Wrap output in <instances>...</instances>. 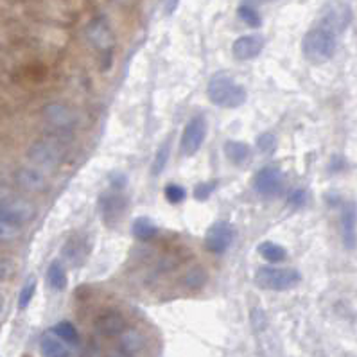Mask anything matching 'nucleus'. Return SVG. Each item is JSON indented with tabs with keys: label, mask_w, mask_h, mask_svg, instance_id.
Listing matches in <instances>:
<instances>
[{
	"label": "nucleus",
	"mask_w": 357,
	"mask_h": 357,
	"mask_svg": "<svg viewBox=\"0 0 357 357\" xmlns=\"http://www.w3.org/2000/svg\"><path fill=\"white\" fill-rule=\"evenodd\" d=\"M207 95L212 104L219 108H241L248 99V92L237 79L228 74H216L209 81Z\"/></svg>",
	"instance_id": "obj_1"
},
{
	"label": "nucleus",
	"mask_w": 357,
	"mask_h": 357,
	"mask_svg": "<svg viewBox=\"0 0 357 357\" xmlns=\"http://www.w3.org/2000/svg\"><path fill=\"white\" fill-rule=\"evenodd\" d=\"M336 33L334 29L320 25L311 29L301 40V52L314 65H323L336 54Z\"/></svg>",
	"instance_id": "obj_2"
},
{
	"label": "nucleus",
	"mask_w": 357,
	"mask_h": 357,
	"mask_svg": "<svg viewBox=\"0 0 357 357\" xmlns=\"http://www.w3.org/2000/svg\"><path fill=\"white\" fill-rule=\"evenodd\" d=\"M250 323L257 341V350L260 357H284L282 343L269 321L268 314L262 309H253L250 312Z\"/></svg>",
	"instance_id": "obj_3"
},
{
	"label": "nucleus",
	"mask_w": 357,
	"mask_h": 357,
	"mask_svg": "<svg viewBox=\"0 0 357 357\" xmlns=\"http://www.w3.org/2000/svg\"><path fill=\"white\" fill-rule=\"evenodd\" d=\"M301 275L295 268L262 266L255 271V284L266 291H289L300 286Z\"/></svg>",
	"instance_id": "obj_4"
},
{
	"label": "nucleus",
	"mask_w": 357,
	"mask_h": 357,
	"mask_svg": "<svg viewBox=\"0 0 357 357\" xmlns=\"http://www.w3.org/2000/svg\"><path fill=\"white\" fill-rule=\"evenodd\" d=\"M126 209H128V196L122 190L110 189L101 194L99 210H101L102 223L106 224V227L113 228L121 223Z\"/></svg>",
	"instance_id": "obj_5"
},
{
	"label": "nucleus",
	"mask_w": 357,
	"mask_h": 357,
	"mask_svg": "<svg viewBox=\"0 0 357 357\" xmlns=\"http://www.w3.org/2000/svg\"><path fill=\"white\" fill-rule=\"evenodd\" d=\"M36 216L33 203L22 198H8L0 201V221L22 228L31 223Z\"/></svg>",
	"instance_id": "obj_6"
},
{
	"label": "nucleus",
	"mask_w": 357,
	"mask_h": 357,
	"mask_svg": "<svg viewBox=\"0 0 357 357\" xmlns=\"http://www.w3.org/2000/svg\"><path fill=\"white\" fill-rule=\"evenodd\" d=\"M284 187H286V176L275 165H266L253 176V189L262 198H277L284 192Z\"/></svg>",
	"instance_id": "obj_7"
},
{
	"label": "nucleus",
	"mask_w": 357,
	"mask_h": 357,
	"mask_svg": "<svg viewBox=\"0 0 357 357\" xmlns=\"http://www.w3.org/2000/svg\"><path fill=\"white\" fill-rule=\"evenodd\" d=\"M233 239H235L233 224L228 221H218L205 233V250L214 255H223L233 244Z\"/></svg>",
	"instance_id": "obj_8"
},
{
	"label": "nucleus",
	"mask_w": 357,
	"mask_h": 357,
	"mask_svg": "<svg viewBox=\"0 0 357 357\" xmlns=\"http://www.w3.org/2000/svg\"><path fill=\"white\" fill-rule=\"evenodd\" d=\"M87 36L92 42V45L97 49L102 54V58L106 61H110L113 51V43H115V38H113L112 29H110V23L106 22L104 16H97L89 23L87 27Z\"/></svg>",
	"instance_id": "obj_9"
},
{
	"label": "nucleus",
	"mask_w": 357,
	"mask_h": 357,
	"mask_svg": "<svg viewBox=\"0 0 357 357\" xmlns=\"http://www.w3.org/2000/svg\"><path fill=\"white\" fill-rule=\"evenodd\" d=\"M205 137H207V121H205V117H192L187 122L183 133H181V153L185 154V157H194L201 149V146H203Z\"/></svg>",
	"instance_id": "obj_10"
},
{
	"label": "nucleus",
	"mask_w": 357,
	"mask_h": 357,
	"mask_svg": "<svg viewBox=\"0 0 357 357\" xmlns=\"http://www.w3.org/2000/svg\"><path fill=\"white\" fill-rule=\"evenodd\" d=\"M29 160L34 162L40 168L45 169H54L58 168L63 160V154H61V149L52 142H47V140H38L34 142L31 148H29L27 153Z\"/></svg>",
	"instance_id": "obj_11"
},
{
	"label": "nucleus",
	"mask_w": 357,
	"mask_h": 357,
	"mask_svg": "<svg viewBox=\"0 0 357 357\" xmlns=\"http://www.w3.org/2000/svg\"><path fill=\"white\" fill-rule=\"evenodd\" d=\"M45 121L60 131H70L78 126V115L70 106L61 102H51L43 110Z\"/></svg>",
	"instance_id": "obj_12"
},
{
	"label": "nucleus",
	"mask_w": 357,
	"mask_h": 357,
	"mask_svg": "<svg viewBox=\"0 0 357 357\" xmlns=\"http://www.w3.org/2000/svg\"><path fill=\"white\" fill-rule=\"evenodd\" d=\"M262 49H264V38L259 34H246L233 42L232 54L235 60L248 61L259 56Z\"/></svg>",
	"instance_id": "obj_13"
},
{
	"label": "nucleus",
	"mask_w": 357,
	"mask_h": 357,
	"mask_svg": "<svg viewBox=\"0 0 357 357\" xmlns=\"http://www.w3.org/2000/svg\"><path fill=\"white\" fill-rule=\"evenodd\" d=\"M93 325H95L97 334L104 336V338H117L126 329V320L121 312L106 311L97 316Z\"/></svg>",
	"instance_id": "obj_14"
},
{
	"label": "nucleus",
	"mask_w": 357,
	"mask_h": 357,
	"mask_svg": "<svg viewBox=\"0 0 357 357\" xmlns=\"http://www.w3.org/2000/svg\"><path fill=\"white\" fill-rule=\"evenodd\" d=\"M341 237L343 244L348 250H356L357 244V212L356 205L348 203L341 210Z\"/></svg>",
	"instance_id": "obj_15"
},
{
	"label": "nucleus",
	"mask_w": 357,
	"mask_h": 357,
	"mask_svg": "<svg viewBox=\"0 0 357 357\" xmlns=\"http://www.w3.org/2000/svg\"><path fill=\"white\" fill-rule=\"evenodd\" d=\"M14 180L22 189L31 192H43L47 189L45 174L36 168H20L14 174Z\"/></svg>",
	"instance_id": "obj_16"
},
{
	"label": "nucleus",
	"mask_w": 357,
	"mask_h": 357,
	"mask_svg": "<svg viewBox=\"0 0 357 357\" xmlns=\"http://www.w3.org/2000/svg\"><path fill=\"white\" fill-rule=\"evenodd\" d=\"M119 338V350L124 357H135L139 356L144 350V336L140 334L137 329H128L126 327Z\"/></svg>",
	"instance_id": "obj_17"
},
{
	"label": "nucleus",
	"mask_w": 357,
	"mask_h": 357,
	"mask_svg": "<svg viewBox=\"0 0 357 357\" xmlns=\"http://www.w3.org/2000/svg\"><path fill=\"white\" fill-rule=\"evenodd\" d=\"M89 255V246L83 237L72 235L63 246V257L70 266H81Z\"/></svg>",
	"instance_id": "obj_18"
},
{
	"label": "nucleus",
	"mask_w": 357,
	"mask_h": 357,
	"mask_svg": "<svg viewBox=\"0 0 357 357\" xmlns=\"http://www.w3.org/2000/svg\"><path fill=\"white\" fill-rule=\"evenodd\" d=\"M40 350L43 357H70V348L63 339L58 338L52 330H47L40 339Z\"/></svg>",
	"instance_id": "obj_19"
},
{
	"label": "nucleus",
	"mask_w": 357,
	"mask_h": 357,
	"mask_svg": "<svg viewBox=\"0 0 357 357\" xmlns=\"http://www.w3.org/2000/svg\"><path fill=\"white\" fill-rule=\"evenodd\" d=\"M224 154L233 165L242 168L251 160V148L244 142H239V140H228L224 144Z\"/></svg>",
	"instance_id": "obj_20"
},
{
	"label": "nucleus",
	"mask_w": 357,
	"mask_h": 357,
	"mask_svg": "<svg viewBox=\"0 0 357 357\" xmlns=\"http://www.w3.org/2000/svg\"><path fill=\"white\" fill-rule=\"evenodd\" d=\"M47 282L54 291H65L69 286V277H67L65 264L61 260H52L49 269H47Z\"/></svg>",
	"instance_id": "obj_21"
},
{
	"label": "nucleus",
	"mask_w": 357,
	"mask_h": 357,
	"mask_svg": "<svg viewBox=\"0 0 357 357\" xmlns=\"http://www.w3.org/2000/svg\"><path fill=\"white\" fill-rule=\"evenodd\" d=\"M131 233H133L135 239L149 242L158 235V227L149 218H137L131 224Z\"/></svg>",
	"instance_id": "obj_22"
},
{
	"label": "nucleus",
	"mask_w": 357,
	"mask_h": 357,
	"mask_svg": "<svg viewBox=\"0 0 357 357\" xmlns=\"http://www.w3.org/2000/svg\"><path fill=\"white\" fill-rule=\"evenodd\" d=\"M257 251H259V255L264 260H268V262H282V260L288 259L286 248H284L282 244H279V242L273 241L260 242Z\"/></svg>",
	"instance_id": "obj_23"
},
{
	"label": "nucleus",
	"mask_w": 357,
	"mask_h": 357,
	"mask_svg": "<svg viewBox=\"0 0 357 357\" xmlns=\"http://www.w3.org/2000/svg\"><path fill=\"white\" fill-rule=\"evenodd\" d=\"M52 332L58 336L60 339H63L67 345L69 343H79V334H78V329L74 327V323H70V321H60L52 327Z\"/></svg>",
	"instance_id": "obj_24"
},
{
	"label": "nucleus",
	"mask_w": 357,
	"mask_h": 357,
	"mask_svg": "<svg viewBox=\"0 0 357 357\" xmlns=\"http://www.w3.org/2000/svg\"><path fill=\"white\" fill-rule=\"evenodd\" d=\"M169 154H171V140H165V142L158 148L157 154H154L153 168H151V174H153V176H158V174L165 169V165H168L169 162Z\"/></svg>",
	"instance_id": "obj_25"
},
{
	"label": "nucleus",
	"mask_w": 357,
	"mask_h": 357,
	"mask_svg": "<svg viewBox=\"0 0 357 357\" xmlns=\"http://www.w3.org/2000/svg\"><path fill=\"white\" fill-rule=\"evenodd\" d=\"M237 14H239V19L251 29H257L262 25V19H260L259 11L250 4H242L239 5V10H237Z\"/></svg>",
	"instance_id": "obj_26"
},
{
	"label": "nucleus",
	"mask_w": 357,
	"mask_h": 357,
	"mask_svg": "<svg viewBox=\"0 0 357 357\" xmlns=\"http://www.w3.org/2000/svg\"><path fill=\"white\" fill-rule=\"evenodd\" d=\"M205 282H207V273H205V269L198 268V266L192 269H189L185 277H183V284H185V288L192 289V291H198V289L203 288Z\"/></svg>",
	"instance_id": "obj_27"
},
{
	"label": "nucleus",
	"mask_w": 357,
	"mask_h": 357,
	"mask_svg": "<svg viewBox=\"0 0 357 357\" xmlns=\"http://www.w3.org/2000/svg\"><path fill=\"white\" fill-rule=\"evenodd\" d=\"M19 273V264L11 257L0 255V280H11Z\"/></svg>",
	"instance_id": "obj_28"
},
{
	"label": "nucleus",
	"mask_w": 357,
	"mask_h": 357,
	"mask_svg": "<svg viewBox=\"0 0 357 357\" xmlns=\"http://www.w3.org/2000/svg\"><path fill=\"white\" fill-rule=\"evenodd\" d=\"M163 192H165V200L171 205H180L187 200V190L181 185H178V183L168 185Z\"/></svg>",
	"instance_id": "obj_29"
},
{
	"label": "nucleus",
	"mask_w": 357,
	"mask_h": 357,
	"mask_svg": "<svg viewBox=\"0 0 357 357\" xmlns=\"http://www.w3.org/2000/svg\"><path fill=\"white\" fill-rule=\"evenodd\" d=\"M34 292H36V280L31 279L27 282L23 284L22 291H20V297H19V307L20 309H25V307L33 301L34 298Z\"/></svg>",
	"instance_id": "obj_30"
},
{
	"label": "nucleus",
	"mask_w": 357,
	"mask_h": 357,
	"mask_svg": "<svg viewBox=\"0 0 357 357\" xmlns=\"http://www.w3.org/2000/svg\"><path fill=\"white\" fill-rule=\"evenodd\" d=\"M257 148H259L260 153L269 154L273 153L275 148H277V139H275L273 133H262L257 139Z\"/></svg>",
	"instance_id": "obj_31"
},
{
	"label": "nucleus",
	"mask_w": 357,
	"mask_h": 357,
	"mask_svg": "<svg viewBox=\"0 0 357 357\" xmlns=\"http://www.w3.org/2000/svg\"><path fill=\"white\" fill-rule=\"evenodd\" d=\"M216 189H218V181H205L194 189V198L198 201H207Z\"/></svg>",
	"instance_id": "obj_32"
},
{
	"label": "nucleus",
	"mask_w": 357,
	"mask_h": 357,
	"mask_svg": "<svg viewBox=\"0 0 357 357\" xmlns=\"http://www.w3.org/2000/svg\"><path fill=\"white\" fill-rule=\"evenodd\" d=\"M20 235V228L0 221V242H10Z\"/></svg>",
	"instance_id": "obj_33"
},
{
	"label": "nucleus",
	"mask_w": 357,
	"mask_h": 357,
	"mask_svg": "<svg viewBox=\"0 0 357 357\" xmlns=\"http://www.w3.org/2000/svg\"><path fill=\"white\" fill-rule=\"evenodd\" d=\"M288 201H289V205H292V207H301V205H303V201H306V190L295 189L291 194H289Z\"/></svg>",
	"instance_id": "obj_34"
},
{
	"label": "nucleus",
	"mask_w": 357,
	"mask_h": 357,
	"mask_svg": "<svg viewBox=\"0 0 357 357\" xmlns=\"http://www.w3.org/2000/svg\"><path fill=\"white\" fill-rule=\"evenodd\" d=\"M126 183H128V178L124 174H113L112 180H110V185L115 190H122L126 187Z\"/></svg>",
	"instance_id": "obj_35"
},
{
	"label": "nucleus",
	"mask_w": 357,
	"mask_h": 357,
	"mask_svg": "<svg viewBox=\"0 0 357 357\" xmlns=\"http://www.w3.org/2000/svg\"><path fill=\"white\" fill-rule=\"evenodd\" d=\"M178 8V0H163V11H165V14H172L174 11H176Z\"/></svg>",
	"instance_id": "obj_36"
},
{
	"label": "nucleus",
	"mask_w": 357,
	"mask_h": 357,
	"mask_svg": "<svg viewBox=\"0 0 357 357\" xmlns=\"http://www.w3.org/2000/svg\"><path fill=\"white\" fill-rule=\"evenodd\" d=\"M341 168H345L343 158H334V163H330V171H339Z\"/></svg>",
	"instance_id": "obj_37"
},
{
	"label": "nucleus",
	"mask_w": 357,
	"mask_h": 357,
	"mask_svg": "<svg viewBox=\"0 0 357 357\" xmlns=\"http://www.w3.org/2000/svg\"><path fill=\"white\" fill-rule=\"evenodd\" d=\"M2 309H4V297L0 295V312H2Z\"/></svg>",
	"instance_id": "obj_38"
}]
</instances>
